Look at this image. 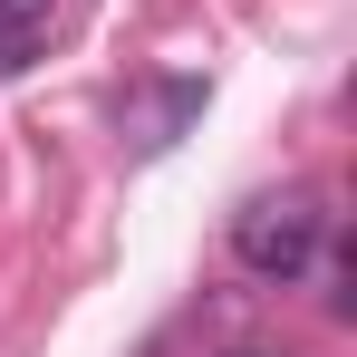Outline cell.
<instances>
[{
    "instance_id": "6da1fadb",
    "label": "cell",
    "mask_w": 357,
    "mask_h": 357,
    "mask_svg": "<svg viewBox=\"0 0 357 357\" xmlns=\"http://www.w3.org/2000/svg\"><path fill=\"white\" fill-rule=\"evenodd\" d=\"M319 241H328V213H319L309 183L251 193V203L232 213V261L251 271V280H299V271L319 261Z\"/></svg>"
},
{
    "instance_id": "7a4b0ae2",
    "label": "cell",
    "mask_w": 357,
    "mask_h": 357,
    "mask_svg": "<svg viewBox=\"0 0 357 357\" xmlns=\"http://www.w3.org/2000/svg\"><path fill=\"white\" fill-rule=\"evenodd\" d=\"M59 0H0V29H49Z\"/></svg>"
},
{
    "instance_id": "3957f363",
    "label": "cell",
    "mask_w": 357,
    "mask_h": 357,
    "mask_svg": "<svg viewBox=\"0 0 357 357\" xmlns=\"http://www.w3.org/2000/svg\"><path fill=\"white\" fill-rule=\"evenodd\" d=\"M29 49H39V29H0V77H20V68H29Z\"/></svg>"
},
{
    "instance_id": "277c9868",
    "label": "cell",
    "mask_w": 357,
    "mask_h": 357,
    "mask_svg": "<svg viewBox=\"0 0 357 357\" xmlns=\"http://www.w3.org/2000/svg\"><path fill=\"white\" fill-rule=\"evenodd\" d=\"M232 357H271V348H232Z\"/></svg>"
}]
</instances>
